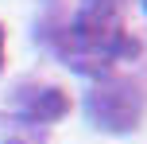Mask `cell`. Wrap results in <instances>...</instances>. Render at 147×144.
Masks as SVG:
<instances>
[{"label": "cell", "instance_id": "52a82bcc", "mask_svg": "<svg viewBox=\"0 0 147 144\" xmlns=\"http://www.w3.org/2000/svg\"><path fill=\"white\" fill-rule=\"evenodd\" d=\"M143 8H147V0H143Z\"/></svg>", "mask_w": 147, "mask_h": 144}, {"label": "cell", "instance_id": "6da1fadb", "mask_svg": "<svg viewBox=\"0 0 147 144\" xmlns=\"http://www.w3.org/2000/svg\"><path fill=\"white\" fill-rule=\"evenodd\" d=\"M58 55L70 62L74 70L85 74H109L112 59H136L140 43L132 35H124L112 12H81L70 20L66 31H58Z\"/></svg>", "mask_w": 147, "mask_h": 144}, {"label": "cell", "instance_id": "7a4b0ae2", "mask_svg": "<svg viewBox=\"0 0 147 144\" xmlns=\"http://www.w3.org/2000/svg\"><path fill=\"white\" fill-rule=\"evenodd\" d=\"M143 105H147L143 86H136L132 78H109V74H105V82L97 86V90L89 93V101H85L93 125H101V129H109V132L136 129L140 117H143Z\"/></svg>", "mask_w": 147, "mask_h": 144}, {"label": "cell", "instance_id": "277c9868", "mask_svg": "<svg viewBox=\"0 0 147 144\" xmlns=\"http://www.w3.org/2000/svg\"><path fill=\"white\" fill-rule=\"evenodd\" d=\"M116 4H120V0H85L89 12H112V16H116Z\"/></svg>", "mask_w": 147, "mask_h": 144}, {"label": "cell", "instance_id": "3957f363", "mask_svg": "<svg viewBox=\"0 0 147 144\" xmlns=\"http://www.w3.org/2000/svg\"><path fill=\"white\" fill-rule=\"evenodd\" d=\"M23 113L31 121H58L66 113V93L62 90H31L23 98Z\"/></svg>", "mask_w": 147, "mask_h": 144}, {"label": "cell", "instance_id": "8992f818", "mask_svg": "<svg viewBox=\"0 0 147 144\" xmlns=\"http://www.w3.org/2000/svg\"><path fill=\"white\" fill-rule=\"evenodd\" d=\"M8 144H20V140H8Z\"/></svg>", "mask_w": 147, "mask_h": 144}, {"label": "cell", "instance_id": "5b68a950", "mask_svg": "<svg viewBox=\"0 0 147 144\" xmlns=\"http://www.w3.org/2000/svg\"><path fill=\"white\" fill-rule=\"evenodd\" d=\"M0 66H4V27H0Z\"/></svg>", "mask_w": 147, "mask_h": 144}]
</instances>
